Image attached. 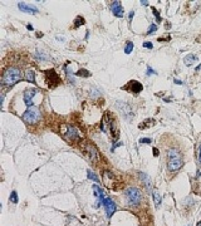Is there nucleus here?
<instances>
[{
	"label": "nucleus",
	"instance_id": "nucleus-1",
	"mask_svg": "<svg viewBox=\"0 0 201 226\" xmlns=\"http://www.w3.org/2000/svg\"><path fill=\"white\" fill-rule=\"evenodd\" d=\"M183 165L182 156L179 148H170L167 151V169L170 172H177Z\"/></svg>",
	"mask_w": 201,
	"mask_h": 226
},
{
	"label": "nucleus",
	"instance_id": "nucleus-2",
	"mask_svg": "<svg viewBox=\"0 0 201 226\" xmlns=\"http://www.w3.org/2000/svg\"><path fill=\"white\" fill-rule=\"evenodd\" d=\"M21 78H23V72L20 68H18V67H9L3 73L2 83L5 87H12L15 83L21 80Z\"/></svg>",
	"mask_w": 201,
	"mask_h": 226
},
{
	"label": "nucleus",
	"instance_id": "nucleus-3",
	"mask_svg": "<svg viewBox=\"0 0 201 226\" xmlns=\"http://www.w3.org/2000/svg\"><path fill=\"white\" fill-rule=\"evenodd\" d=\"M79 148L82 151V153L84 155V157L87 158L88 161H91L92 163L98 162V160L100 158V155L98 152V149L96 148V146L93 143H89V142L84 141V142H82V143L79 145Z\"/></svg>",
	"mask_w": 201,
	"mask_h": 226
},
{
	"label": "nucleus",
	"instance_id": "nucleus-4",
	"mask_svg": "<svg viewBox=\"0 0 201 226\" xmlns=\"http://www.w3.org/2000/svg\"><path fill=\"white\" fill-rule=\"evenodd\" d=\"M124 197L127 200L128 205L138 206L142 201V192L137 187H127L124 191Z\"/></svg>",
	"mask_w": 201,
	"mask_h": 226
},
{
	"label": "nucleus",
	"instance_id": "nucleus-5",
	"mask_svg": "<svg viewBox=\"0 0 201 226\" xmlns=\"http://www.w3.org/2000/svg\"><path fill=\"white\" fill-rule=\"evenodd\" d=\"M41 118V112L38 107L31 106L23 114V121L28 124H37Z\"/></svg>",
	"mask_w": 201,
	"mask_h": 226
},
{
	"label": "nucleus",
	"instance_id": "nucleus-6",
	"mask_svg": "<svg viewBox=\"0 0 201 226\" xmlns=\"http://www.w3.org/2000/svg\"><path fill=\"white\" fill-rule=\"evenodd\" d=\"M102 180H103L104 186L107 188H110V190H117L120 187V180L108 170L103 171V179Z\"/></svg>",
	"mask_w": 201,
	"mask_h": 226
},
{
	"label": "nucleus",
	"instance_id": "nucleus-7",
	"mask_svg": "<svg viewBox=\"0 0 201 226\" xmlns=\"http://www.w3.org/2000/svg\"><path fill=\"white\" fill-rule=\"evenodd\" d=\"M62 135L71 142H75L81 138L78 131L75 129V127H73V126H67V124L62 126Z\"/></svg>",
	"mask_w": 201,
	"mask_h": 226
},
{
	"label": "nucleus",
	"instance_id": "nucleus-8",
	"mask_svg": "<svg viewBox=\"0 0 201 226\" xmlns=\"http://www.w3.org/2000/svg\"><path fill=\"white\" fill-rule=\"evenodd\" d=\"M106 121H107V124L108 127H110V131H111V135H112V138L113 141H117L120 137V131L117 128V124L114 122V120L112 118V114H110V112L106 113Z\"/></svg>",
	"mask_w": 201,
	"mask_h": 226
},
{
	"label": "nucleus",
	"instance_id": "nucleus-9",
	"mask_svg": "<svg viewBox=\"0 0 201 226\" xmlns=\"http://www.w3.org/2000/svg\"><path fill=\"white\" fill-rule=\"evenodd\" d=\"M45 75H47V79H48V84H49V88H55L58 84L61 83V78L59 75L55 73L54 69H49V70H45Z\"/></svg>",
	"mask_w": 201,
	"mask_h": 226
},
{
	"label": "nucleus",
	"instance_id": "nucleus-10",
	"mask_svg": "<svg viewBox=\"0 0 201 226\" xmlns=\"http://www.w3.org/2000/svg\"><path fill=\"white\" fill-rule=\"evenodd\" d=\"M117 108L121 111V113L123 114L124 118H127V120H132V117H133V113L131 111V107L127 104V103H124V102H117L116 103Z\"/></svg>",
	"mask_w": 201,
	"mask_h": 226
},
{
	"label": "nucleus",
	"instance_id": "nucleus-11",
	"mask_svg": "<svg viewBox=\"0 0 201 226\" xmlns=\"http://www.w3.org/2000/svg\"><path fill=\"white\" fill-rule=\"evenodd\" d=\"M103 206H104V208H106L107 216L111 217V216L114 214V211H116V204L113 202V200L110 198V197H106L104 201H103Z\"/></svg>",
	"mask_w": 201,
	"mask_h": 226
},
{
	"label": "nucleus",
	"instance_id": "nucleus-12",
	"mask_svg": "<svg viewBox=\"0 0 201 226\" xmlns=\"http://www.w3.org/2000/svg\"><path fill=\"white\" fill-rule=\"evenodd\" d=\"M111 10L113 13L114 16H117V18H122L123 16V8H122V3L118 2V0H114V2L111 3Z\"/></svg>",
	"mask_w": 201,
	"mask_h": 226
},
{
	"label": "nucleus",
	"instance_id": "nucleus-13",
	"mask_svg": "<svg viewBox=\"0 0 201 226\" xmlns=\"http://www.w3.org/2000/svg\"><path fill=\"white\" fill-rule=\"evenodd\" d=\"M38 93V89H27L24 93V102L25 104L29 107L33 106V98H34V96Z\"/></svg>",
	"mask_w": 201,
	"mask_h": 226
},
{
	"label": "nucleus",
	"instance_id": "nucleus-14",
	"mask_svg": "<svg viewBox=\"0 0 201 226\" xmlns=\"http://www.w3.org/2000/svg\"><path fill=\"white\" fill-rule=\"evenodd\" d=\"M18 8H19L21 11H24V13H29V14H38V13H39V10H38L37 6L25 4V3H19V4H18Z\"/></svg>",
	"mask_w": 201,
	"mask_h": 226
},
{
	"label": "nucleus",
	"instance_id": "nucleus-15",
	"mask_svg": "<svg viewBox=\"0 0 201 226\" xmlns=\"http://www.w3.org/2000/svg\"><path fill=\"white\" fill-rule=\"evenodd\" d=\"M93 187V192H94V195H96V198H97V204H96V206L97 207H99V205L100 204H103V201H104V195H103V191L100 190V187L99 186H97V185H93L92 186Z\"/></svg>",
	"mask_w": 201,
	"mask_h": 226
},
{
	"label": "nucleus",
	"instance_id": "nucleus-16",
	"mask_svg": "<svg viewBox=\"0 0 201 226\" xmlns=\"http://www.w3.org/2000/svg\"><path fill=\"white\" fill-rule=\"evenodd\" d=\"M127 87H130L131 92H133V93H140V92L143 89V86H142L141 83L137 82V80H131L127 84Z\"/></svg>",
	"mask_w": 201,
	"mask_h": 226
},
{
	"label": "nucleus",
	"instance_id": "nucleus-17",
	"mask_svg": "<svg viewBox=\"0 0 201 226\" xmlns=\"http://www.w3.org/2000/svg\"><path fill=\"white\" fill-rule=\"evenodd\" d=\"M140 179H141L142 182H143V185L146 186V188H147L148 191H151L152 186H151V180H150L148 176H147L146 173H143V172H141V173H140Z\"/></svg>",
	"mask_w": 201,
	"mask_h": 226
},
{
	"label": "nucleus",
	"instance_id": "nucleus-18",
	"mask_svg": "<svg viewBox=\"0 0 201 226\" xmlns=\"http://www.w3.org/2000/svg\"><path fill=\"white\" fill-rule=\"evenodd\" d=\"M152 197H153V202H155V206L158 207L161 205V201H162V197L160 195V192H158L156 188L152 191Z\"/></svg>",
	"mask_w": 201,
	"mask_h": 226
},
{
	"label": "nucleus",
	"instance_id": "nucleus-19",
	"mask_svg": "<svg viewBox=\"0 0 201 226\" xmlns=\"http://www.w3.org/2000/svg\"><path fill=\"white\" fill-rule=\"evenodd\" d=\"M25 79L30 83H33V84L35 83V74L31 69H27V72H25Z\"/></svg>",
	"mask_w": 201,
	"mask_h": 226
},
{
	"label": "nucleus",
	"instance_id": "nucleus-20",
	"mask_svg": "<svg viewBox=\"0 0 201 226\" xmlns=\"http://www.w3.org/2000/svg\"><path fill=\"white\" fill-rule=\"evenodd\" d=\"M196 59H197V57L196 55H194V54H189L187 57H185V59H183V62H185V64L187 65V67H190V65H192L195 62H196Z\"/></svg>",
	"mask_w": 201,
	"mask_h": 226
},
{
	"label": "nucleus",
	"instance_id": "nucleus-21",
	"mask_svg": "<svg viewBox=\"0 0 201 226\" xmlns=\"http://www.w3.org/2000/svg\"><path fill=\"white\" fill-rule=\"evenodd\" d=\"M86 21H84V19L82 18V16H77L75 18V20H74V23H73V27L74 28H78V27H81V25H83Z\"/></svg>",
	"mask_w": 201,
	"mask_h": 226
},
{
	"label": "nucleus",
	"instance_id": "nucleus-22",
	"mask_svg": "<svg viewBox=\"0 0 201 226\" xmlns=\"http://www.w3.org/2000/svg\"><path fill=\"white\" fill-rule=\"evenodd\" d=\"M132 52H133V43H132V41H127L126 48H124V53L126 54H131Z\"/></svg>",
	"mask_w": 201,
	"mask_h": 226
},
{
	"label": "nucleus",
	"instance_id": "nucleus-23",
	"mask_svg": "<svg viewBox=\"0 0 201 226\" xmlns=\"http://www.w3.org/2000/svg\"><path fill=\"white\" fill-rule=\"evenodd\" d=\"M87 176H88V179H89V180H93L94 182H99V179H98L97 176H96L93 172H92L91 170H88V171H87Z\"/></svg>",
	"mask_w": 201,
	"mask_h": 226
},
{
	"label": "nucleus",
	"instance_id": "nucleus-24",
	"mask_svg": "<svg viewBox=\"0 0 201 226\" xmlns=\"http://www.w3.org/2000/svg\"><path fill=\"white\" fill-rule=\"evenodd\" d=\"M10 201H12L13 204H18L19 198H18V194H16V191H13L12 194H10Z\"/></svg>",
	"mask_w": 201,
	"mask_h": 226
},
{
	"label": "nucleus",
	"instance_id": "nucleus-25",
	"mask_svg": "<svg viewBox=\"0 0 201 226\" xmlns=\"http://www.w3.org/2000/svg\"><path fill=\"white\" fill-rule=\"evenodd\" d=\"M75 75H83L84 78H87V77H89V72L86 70V69H81V70H78L77 73H75Z\"/></svg>",
	"mask_w": 201,
	"mask_h": 226
},
{
	"label": "nucleus",
	"instance_id": "nucleus-26",
	"mask_svg": "<svg viewBox=\"0 0 201 226\" xmlns=\"http://www.w3.org/2000/svg\"><path fill=\"white\" fill-rule=\"evenodd\" d=\"M148 123H152V121H151V120H146L143 123H140L138 128H140V129H145V128H147V124H148Z\"/></svg>",
	"mask_w": 201,
	"mask_h": 226
},
{
	"label": "nucleus",
	"instance_id": "nucleus-27",
	"mask_svg": "<svg viewBox=\"0 0 201 226\" xmlns=\"http://www.w3.org/2000/svg\"><path fill=\"white\" fill-rule=\"evenodd\" d=\"M157 30V27H156V24H151L150 25V28H148V30H147V34L150 35V34H152V33H155Z\"/></svg>",
	"mask_w": 201,
	"mask_h": 226
},
{
	"label": "nucleus",
	"instance_id": "nucleus-28",
	"mask_svg": "<svg viewBox=\"0 0 201 226\" xmlns=\"http://www.w3.org/2000/svg\"><path fill=\"white\" fill-rule=\"evenodd\" d=\"M140 143H151V142H152V139H151V138H140Z\"/></svg>",
	"mask_w": 201,
	"mask_h": 226
},
{
	"label": "nucleus",
	"instance_id": "nucleus-29",
	"mask_svg": "<svg viewBox=\"0 0 201 226\" xmlns=\"http://www.w3.org/2000/svg\"><path fill=\"white\" fill-rule=\"evenodd\" d=\"M152 11H153V14H155V16H156V19H157V21L160 23L161 21V16H160V14H158V11L155 9V8H152Z\"/></svg>",
	"mask_w": 201,
	"mask_h": 226
},
{
	"label": "nucleus",
	"instance_id": "nucleus-30",
	"mask_svg": "<svg viewBox=\"0 0 201 226\" xmlns=\"http://www.w3.org/2000/svg\"><path fill=\"white\" fill-rule=\"evenodd\" d=\"M143 47H145L146 49H152V48H153V44L151 43V41H145V43H143Z\"/></svg>",
	"mask_w": 201,
	"mask_h": 226
},
{
	"label": "nucleus",
	"instance_id": "nucleus-31",
	"mask_svg": "<svg viewBox=\"0 0 201 226\" xmlns=\"http://www.w3.org/2000/svg\"><path fill=\"white\" fill-rule=\"evenodd\" d=\"M147 74H157L153 69H151V67H148V68H147Z\"/></svg>",
	"mask_w": 201,
	"mask_h": 226
},
{
	"label": "nucleus",
	"instance_id": "nucleus-32",
	"mask_svg": "<svg viewBox=\"0 0 201 226\" xmlns=\"http://www.w3.org/2000/svg\"><path fill=\"white\" fill-rule=\"evenodd\" d=\"M199 162L201 163V145L199 146Z\"/></svg>",
	"mask_w": 201,
	"mask_h": 226
},
{
	"label": "nucleus",
	"instance_id": "nucleus-33",
	"mask_svg": "<svg viewBox=\"0 0 201 226\" xmlns=\"http://www.w3.org/2000/svg\"><path fill=\"white\" fill-rule=\"evenodd\" d=\"M133 15H135V13H133V11H131V13H130V16H128L130 21H132V19H133Z\"/></svg>",
	"mask_w": 201,
	"mask_h": 226
},
{
	"label": "nucleus",
	"instance_id": "nucleus-34",
	"mask_svg": "<svg viewBox=\"0 0 201 226\" xmlns=\"http://www.w3.org/2000/svg\"><path fill=\"white\" fill-rule=\"evenodd\" d=\"M27 28H28V30H34V27H33L31 24H28V25H27Z\"/></svg>",
	"mask_w": 201,
	"mask_h": 226
},
{
	"label": "nucleus",
	"instance_id": "nucleus-35",
	"mask_svg": "<svg viewBox=\"0 0 201 226\" xmlns=\"http://www.w3.org/2000/svg\"><path fill=\"white\" fill-rule=\"evenodd\" d=\"M153 155H155L156 157L158 156V149H157V148H153Z\"/></svg>",
	"mask_w": 201,
	"mask_h": 226
},
{
	"label": "nucleus",
	"instance_id": "nucleus-36",
	"mask_svg": "<svg viewBox=\"0 0 201 226\" xmlns=\"http://www.w3.org/2000/svg\"><path fill=\"white\" fill-rule=\"evenodd\" d=\"M141 4H142V5H145V6H147V5H148V2H146V0H142Z\"/></svg>",
	"mask_w": 201,
	"mask_h": 226
},
{
	"label": "nucleus",
	"instance_id": "nucleus-37",
	"mask_svg": "<svg viewBox=\"0 0 201 226\" xmlns=\"http://www.w3.org/2000/svg\"><path fill=\"white\" fill-rule=\"evenodd\" d=\"M175 83H176V84H182V82H181V80H177V79L175 80Z\"/></svg>",
	"mask_w": 201,
	"mask_h": 226
},
{
	"label": "nucleus",
	"instance_id": "nucleus-38",
	"mask_svg": "<svg viewBox=\"0 0 201 226\" xmlns=\"http://www.w3.org/2000/svg\"><path fill=\"white\" fill-rule=\"evenodd\" d=\"M37 35H38V38H41V37H43V34H41V33H38Z\"/></svg>",
	"mask_w": 201,
	"mask_h": 226
},
{
	"label": "nucleus",
	"instance_id": "nucleus-39",
	"mask_svg": "<svg viewBox=\"0 0 201 226\" xmlns=\"http://www.w3.org/2000/svg\"><path fill=\"white\" fill-rule=\"evenodd\" d=\"M197 226H201V221H199V222H197Z\"/></svg>",
	"mask_w": 201,
	"mask_h": 226
}]
</instances>
